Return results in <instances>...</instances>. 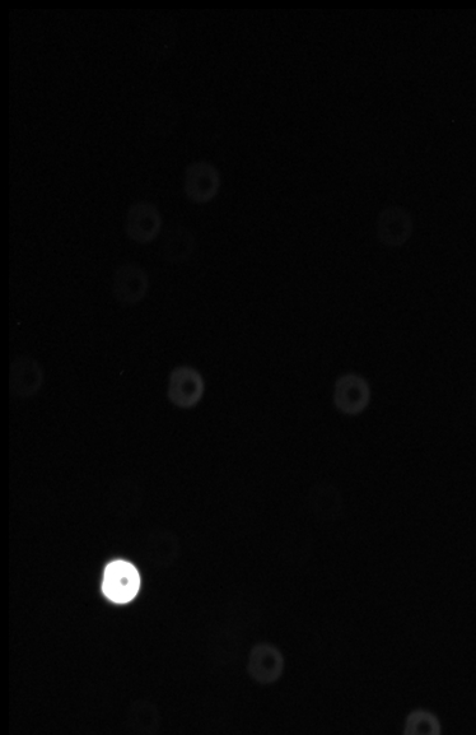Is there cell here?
Masks as SVG:
<instances>
[{"mask_svg":"<svg viewBox=\"0 0 476 735\" xmlns=\"http://www.w3.org/2000/svg\"><path fill=\"white\" fill-rule=\"evenodd\" d=\"M205 379L198 369L190 365L175 367L167 380V399L179 409H194L202 403L205 395Z\"/></svg>","mask_w":476,"mask_h":735,"instance_id":"cell-1","label":"cell"},{"mask_svg":"<svg viewBox=\"0 0 476 735\" xmlns=\"http://www.w3.org/2000/svg\"><path fill=\"white\" fill-rule=\"evenodd\" d=\"M140 589V575L128 561H112L106 566L102 579V593L110 602L126 604L137 597Z\"/></svg>","mask_w":476,"mask_h":735,"instance_id":"cell-2","label":"cell"},{"mask_svg":"<svg viewBox=\"0 0 476 735\" xmlns=\"http://www.w3.org/2000/svg\"><path fill=\"white\" fill-rule=\"evenodd\" d=\"M177 43V26L174 18L162 16L149 23L140 40L144 57L151 62L160 63L172 53Z\"/></svg>","mask_w":476,"mask_h":735,"instance_id":"cell-3","label":"cell"},{"mask_svg":"<svg viewBox=\"0 0 476 735\" xmlns=\"http://www.w3.org/2000/svg\"><path fill=\"white\" fill-rule=\"evenodd\" d=\"M143 125L152 137L163 138L174 132L180 120V109L168 95L153 97L143 109Z\"/></svg>","mask_w":476,"mask_h":735,"instance_id":"cell-4","label":"cell"},{"mask_svg":"<svg viewBox=\"0 0 476 735\" xmlns=\"http://www.w3.org/2000/svg\"><path fill=\"white\" fill-rule=\"evenodd\" d=\"M148 288V274L140 265L128 263L116 269L112 292L120 304L126 306L139 304L147 296Z\"/></svg>","mask_w":476,"mask_h":735,"instance_id":"cell-5","label":"cell"},{"mask_svg":"<svg viewBox=\"0 0 476 735\" xmlns=\"http://www.w3.org/2000/svg\"><path fill=\"white\" fill-rule=\"evenodd\" d=\"M371 389L367 380L356 374L339 378L334 386V404L348 416L362 413L370 404Z\"/></svg>","mask_w":476,"mask_h":735,"instance_id":"cell-6","label":"cell"},{"mask_svg":"<svg viewBox=\"0 0 476 735\" xmlns=\"http://www.w3.org/2000/svg\"><path fill=\"white\" fill-rule=\"evenodd\" d=\"M44 380V369L34 357L21 356L12 362L9 388L13 397L18 399L35 397L44 385Z\"/></svg>","mask_w":476,"mask_h":735,"instance_id":"cell-7","label":"cell"},{"mask_svg":"<svg viewBox=\"0 0 476 735\" xmlns=\"http://www.w3.org/2000/svg\"><path fill=\"white\" fill-rule=\"evenodd\" d=\"M161 227V213L154 204L139 202L129 209L125 223L126 235L135 243H151L160 235Z\"/></svg>","mask_w":476,"mask_h":735,"instance_id":"cell-8","label":"cell"},{"mask_svg":"<svg viewBox=\"0 0 476 735\" xmlns=\"http://www.w3.org/2000/svg\"><path fill=\"white\" fill-rule=\"evenodd\" d=\"M221 186L216 167L208 162H195L185 174V192L195 203H208L218 194Z\"/></svg>","mask_w":476,"mask_h":735,"instance_id":"cell-9","label":"cell"},{"mask_svg":"<svg viewBox=\"0 0 476 735\" xmlns=\"http://www.w3.org/2000/svg\"><path fill=\"white\" fill-rule=\"evenodd\" d=\"M284 660L280 651L270 644H259L251 650L247 671L260 685H272L282 676Z\"/></svg>","mask_w":476,"mask_h":735,"instance_id":"cell-10","label":"cell"},{"mask_svg":"<svg viewBox=\"0 0 476 735\" xmlns=\"http://www.w3.org/2000/svg\"><path fill=\"white\" fill-rule=\"evenodd\" d=\"M195 249V237L188 227L176 225L163 236L160 254L171 264L185 263Z\"/></svg>","mask_w":476,"mask_h":735,"instance_id":"cell-11","label":"cell"},{"mask_svg":"<svg viewBox=\"0 0 476 735\" xmlns=\"http://www.w3.org/2000/svg\"><path fill=\"white\" fill-rule=\"evenodd\" d=\"M384 221L378 225V235L382 243L390 246H400L405 243L412 232V223L406 215H400L399 212L387 213L382 217Z\"/></svg>","mask_w":476,"mask_h":735,"instance_id":"cell-12","label":"cell"},{"mask_svg":"<svg viewBox=\"0 0 476 735\" xmlns=\"http://www.w3.org/2000/svg\"><path fill=\"white\" fill-rule=\"evenodd\" d=\"M404 733L409 735H436L441 733V723L436 715L426 710H415L408 715Z\"/></svg>","mask_w":476,"mask_h":735,"instance_id":"cell-13","label":"cell"},{"mask_svg":"<svg viewBox=\"0 0 476 735\" xmlns=\"http://www.w3.org/2000/svg\"><path fill=\"white\" fill-rule=\"evenodd\" d=\"M475 403H476V389H475Z\"/></svg>","mask_w":476,"mask_h":735,"instance_id":"cell-14","label":"cell"}]
</instances>
